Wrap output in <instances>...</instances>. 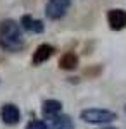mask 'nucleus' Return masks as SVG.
<instances>
[{
	"label": "nucleus",
	"mask_w": 126,
	"mask_h": 129,
	"mask_svg": "<svg viewBox=\"0 0 126 129\" xmlns=\"http://www.w3.org/2000/svg\"><path fill=\"white\" fill-rule=\"evenodd\" d=\"M0 47L7 52H19L24 47L23 33L16 21L5 19L0 22Z\"/></svg>",
	"instance_id": "obj_1"
},
{
	"label": "nucleus",
	"mask_w": 126,
	"mask_h": 129,
	"mask_svg": "<svg viewBox=\"0 0 126 129\" xmlns=\"http://www.w3.org/2000/svg\"><path fill=\"white\" fill-rule=\"evenodd\" d=\"M47 126H49V129H74V122L69 115L59 114L55 117H50Z\"/></svg>",
	"instance_id": "obj_7"
},
{
	"label": "nucleus",
	"mask_w": 126,
	"mask_h": 129,
	"mask_svg": "<svg viewBox=\"0 0 126 129\" xmlns=\"http://www.w3.org/2000/svg\"><path fill=\"white\" fill-rule=\"evenodd\" d=\"M54 47L49 45V43H41L40 47H36L35 50V53H33V64L35 66H40V64H43V62H47V60L54 55Z\"/></svg>",
	"instance_id": "obj_6"
},
{
	"label": "nucleus",
	"mask_w": 126,
	"mask_h": 129,
	"mask_svg": "<svg viewBox=\"0 0 126 129\" xmlns=\"http://www.w3.org/2000/svg\"><path fill=\"white\" fill-rule=\"evenodd\" d=\"M69 5H71V0H49L47 2V7H45V14L52 21L60 19L68 12Z\"/></svg>",
	"instance_id": "obj_3"
},
{
	"label": "nucleus",
	"mask_w": 126,
	"mask_h": 129,
	"mask_svg": "<svg viewBox=\"0 0 126 129\" xmlns=\"http://www.w3.org/2000/svg\"><path fill=\"white\" fill-rule=\"evenodd\" d=\"M124 112H126V105H124Z\"/></svg>",
	"instance_id": "obj_13"
},
{
	"label": "nucleus",
	"mask_w": 126,
	"mask_h": 129,
	"mask_svg": "<svg viewBox=\"0 0 126 129\" xmlns=\"http://www.w3.org/2000/svg\"><path fill=\"white\" fill-rule=\"evenodd\" d=\"M107 22L109 28L114 31H121L126 28V10L123 9H112L107 12Z\"/></svg>",
	"instance_id": "obj_4"
},
{
	"label": "nucleus",
	"mask_w": 126,
	"mask_h": 129,
	"mask_svg": "<svg viewBox=\"0 0 126 129\" xmlns=\"http://www.w3.org/2000/svg\"><path fill=\"white\" fill-rule=\"evenodd\" d=\"M79 117L87 124H109V122L117 119V114L106 109H87L81 110Z\"/></svg>",
	"instance_id": "obj_2"
},
{
	"label": "nucleus",
	"mask_w": 126,
	"mask_h": 129,
	"mask_svg": "<svg viewBox=\"0 0 126 129\" xmlns=\"http://www.w3.org/2000/svg\"><path fill=\"white\" fill-rule=\"evenodd\" d=\"M21 24H23V28L26 31H29V33H41V31L45 29L43 22L33 19L31 16H23V17H21Z\"/></svg>",
	"instance_id": "obj_10"
},
{
	"label": "nucleus",
	"mask_w": 126,
	"mask_h": 129,
	"mask_svg": "<svg viewBox=\"0 0 126 129\" xmlns=\"http://www.w3.org/2000/svg\"><path fill=\"white\" fill-rule=\"evenodd\" d=\"M102 129H117V127H111V126H107V127H102Z\"/></svg>",
	"instance_id": "obj_12"
},
{
	"label": "nucleus",
	"mask_w": 126,
	"mask_h": 129,
	"mask_svg": "<svg viewBox=\"0 0 126 129\" xmlns=\"http://www.w3.org/2000/svg\"><path fill=\"white\" fill-rule=\"evenodd\" d=\"M41 110H43V114L47 115V117H55V115H59L60 114V110H62V103L59 102V100H45L43 102V105H41Z\"/></svg>",
	"instance_id": "obj_8"
},
{
	"label": "nucleus",
	"mask_w": 126,
	"mask_h": 129,
	"mask_svg": "<svg viewBox=\"0 0 126 129\" xmlns=\"http://www.w3.org/2000/svg\"><path fill=\"white\" fill-rule=\"evenodd\" d=\"M26 129H49V126H47V122H43V120L35 119L26 126Z\"/></svg>",
	"instance_id": "obj_11"
},
{
	"label": "nucleus",
	"mask_w": 126,
	"mask_h": 129,
	"mask_svg": "<svg viewBox=\"0 0 126 129\" xmlns=\"http://www.w3.org/2000/svg\"><path fill=\"white\" fill-rule=\"evenodd\" d=\"M0 115H2V120L7 124V126H14V124H17L21 119V112L17 109V105H14V103H5L2 110H0Z\"/></svg>",
	"instance_id": "obj_5"
},
{
	"label": "nucleus",
	"mask_w": 126,
	"mask_h": 129,
	"mask_svg": "<svg viewBox=\"0 0 126 129\" xmlns=\"http://www.w3.org/2000/svg\"><path fill=\"white\" fill-rule=\"evenodd\" d=\"M59 67L64 71H73L78 67V55L74 52H66L60 59H59Z\"/></svg>",
	"instance_id": "obj_9"
}]
</instances>
